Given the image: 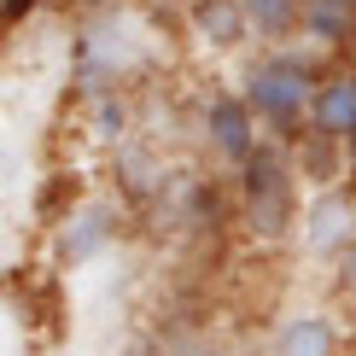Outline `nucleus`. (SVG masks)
<instances>
[{
    "mask_svg": "<svg viewBox=\"0 0 356 356\" xmlns=\"http://www.w3.org/2000/svg\"><path fill=\"white\" fill-rule=\"evenodd\" d=\"M181 24H187V35L199 41V53H211L216 65H240V58L257 47L240 0H181Z\"/></svg>",
    "mask_w": 356,
    "mask_h": 356,
    "instance_id": "7",
    "label": "nucleus"
},
{
    "mask_svg": "<svg viewBox=\"0 0 356 356\" xmlns=\"http://www.w3.org/2000/svg\"><path fill=\"white\" fill-rule=\"evenodd\" d=\"M350 356H356V345H350Z\"/></svg>",
    "mask_w": 356,
    "mask_h": 356,
    "instance_id": "15",
    "label": "nucleus"
},
{
    "mask_svg": "<svg viewBox=\"0 0 356 356\" xmlns=\"http://www.w3.org/2000/svg\"><path fill=\"white\" fill-rule=\"evenodd\" d=\"M333 58L309 53L304 41L292 47H251L240 65H234V88L245 94L251 117L263 123V135L275 146H292L309 129V106H316V88L327 76Z\"/></svg>",
    "mask_w": 356,
    "mask_h": 356,
    "instance_id": "1",
    "label": "nucleus"
},
{
    "mask_svg": "<svg viewBox=\"0 0 356 356\" xmlns=\"http://www.w3.org/2000/svg\"><path fill=\"white\" fill-rule=\"evenodd\" d=\"M0 35H6V0H0Z\"/></svg>",
    "mask_w": 356,
    "mask_h": 356,
    "instance_id": "14",
    "label": "nucleus"
},
{
    "mask_svg": "<svg viewBox=\"0 0 356 356\" xmlns=\"http://www.w3.org/2000/svg\"><path fill=\"white\" fill-rule=\"evenodd\" d=\"M292 251H298L304 263H316V269H327V275H333L345 257H356V181L304 193Z\"/></svg>",
    "mask_w": 356,
    "mask_h": 356,
    "instance_id": "5",
    "label": "nucleus"
},
{
    "mask_svg": "<svg viewBox=\"0 0 356 356\" xmlns=\"http://www.w3.org/2000/svg\"><path fill=\"white\" fill-rule=\"evenodd\" d=\"M298 41L321 58H356V0H304Z\"/></svg>",
    "mask_w": 356,
    "mask_h": 356,
    "instance_id": "10",
    "label": "nucleus"
},
{
    "mask_svg": "<svg viewBox=\"0 0 356 356\" xmlns=\"http://www.w3.org/2000/svg\"><path fill=\"white\" fill-rule=\"evenodd\" d=\"M350 181H356V175H350Z\"/></svg>",
    "mask_w": 356,
    "mask_h": 356,
    "instance_id": "16",
    "label": "nucleus"
},
{
    "mask_svg": "<svg viewBox=\"0 0 356 356\" xmlns=\"http://www.w3.org/2000/svg\"><path fill=\"white\" fill-rule=\"evenodd\" d=\"M170 356H222L216 345H181V350H170Z\"/></svg>",
    "mask_w": 356,
    "mask_h": 356,
    "instance_id": "13",
    "label": "nucleus"
},
{
    "mask_svg": "<svg viewBox=\"0 0 356 356\" xmlns=\"http://www.w3.org/2000/svg\"><path fill=\"white\" fill-rule=\"evenodd\" d=\"M228 211H234V228L245 234L251 245L263 251H286L292 234H298V211H304V181L292 170V152L286 146H263L245 170L228 175Z\"/></svg>",
    "mask_w": 356,
    "mask_h": 356,
    "instance_id": "2",
    "label": "nucleus"
},
{
    "mask_svg": "<svg viewBox=\"0 0 356 356\" xmlns=\"http://www.w3.org/2000/svg\"><path fill=\"white\" fill-rule=\"evenodd\" d=\"M123 228H129V204L106 199V193H76V204L47 228L53 269L76 275V269H88V263L111 257L117 240H123Z\"/></svg>",
    "mask_w": 356,
    "mask_h": 356,
    "instance_id": "4",
    "label": "nucleus"
},
{
    "mask_svg": "<svg viewBox=\"0 0 356 356\" xmlns=\"http://www.w3.org/2000/svg\"><path fill=\"white\" fill-rule=\"evenodd\" d=\"M193 135H199V146H204V158H211L216 175L245 170L251 158L269 146L263 123L251 117L245 94H240L234 82H211V88L199 94V106H193Z\"/></svg>",
    "mask_w": 356,
    "mask_h": 356,
    "instance_id": "3",
    "label": "nucleus"
},
{
    "mask_svg": "<svg viewBox=\"0 0 356 356\" xmlns=\"http://www.w3.org/2000/svg\"><path fill=\"white\" fill-rule=\"evenodd\" d=\"M257 47H292L304 35V0H240Z\"/></svg>",
    "mask_w": 356,
    "mask_h": 356,
    "instance_id": "11",
    "label": "nucleus"
},
{
    "mask_svg": "<svg viewBox=\"0 0 356 356\" xmlns=\"http://www.w3.org/2000/svg\"><path fill=\"white\" fill-rule=\"evenodd\" d=\"M350 345H356L350 316L333 298H316V304L280 309L269 321V333H263L257 356H350Z\"/></svg>",
    "mask_w": 356,
    "mask_h": 356,
    "instance_id": "6",
    "label": "nucleus"
},
{
    "mask_svg": "<svg viewBox=\"0 0 356 356\" xmlns=\"http://www.w3.org/2000/svg\"><path fill=\"white\" fill-rule=\"evenodd\" d=\"M35 6H47V0H6V29H12V24H24Z\"/></svg>",
    "mask_w": 356,
    "mask_h": 356,
    "instance_id": "12",
    "label": "nucleus"
},
{
    "mask_svg": "<svg viewBox=\"0 0 356 356\" xmlns=\"http://www.w3.org/2000/svg\"><path fill=\"white\" fill-rule=\"evenodd\" d=\"M304 135H321V140L350 146V152H356V58H333V65H327Z\"/></svg>",
    "mask_w": 356,
    "mask_h": 356,
    "instance_id": "8",
    "label": "nucleus"
},
{
    "mask_svg": "<svg viewBox=\"0 0 356 356\" xmlns=\"http://www.w3.org/2000/svg\"><path fill=\"white\" fill-rule=\"evenodd\" d=\"M111 181H117V193H123V204H152L158 193H164L170 164H164V152L152 146V135L135 129L129 140L111 146Z\"/></svg>",
    "mask_w": 356,
    "mask_h": 356,
    "instance_id": "9",
    "label": "nucleus"
}]
</instances>
